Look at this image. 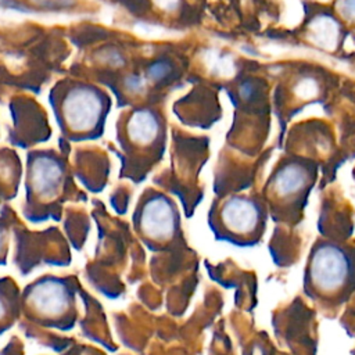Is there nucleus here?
Masks as SVG:
<instances>
[{"mask_svg": "<svg viewBox=\"0 0 355 355\" xmlns=\"http://www.w3.org/2000/svg\"><path fill=\"white\" fill-rule=\"evenodd\" d=\"M309 280L323 294L340 291L349 277V261L345 252L336 245L322 244L309 261Z\"/></svg>", "mask_w": 355, "mask_h": 355, "instance_id": "obj_1", "label": "nucleus"}, {"mask_svg": "<svg viewBox=\"0 0 355 355\" xmlns=\"http://www.w3.org/2000/svg\"><path fill=\"white\" fill-rule=\"evenodd\" d=\"M65 121L73 130H87L96 125L101 114V98L93 89H72L64 100Z\"/></svg>", "mask_w": 355, "mask_h": 355, "instance_id": "obj_2", "label": "nucleus"}, {"mask_svg": "<svg viewBox=\"0 0 355 355\" xmlns=\"http://www.w3.org/2000/svg\"><path fill=\"white\" fill-rule=\"evenodd\" d=\"M225 226L237 234H250L257 230L262 215L254 200L247 197H232L222 208Z\"/></svg>", "mask_w": 355, "mask_h": 355, "instance_id": "obj_3", "label": "nucleus"}, {"mask_svg": "<svg viewBox=\"0 0 355 355\" xmlns=\"http://www.w3.org/2000/svg\"><path fill=\"white\" fill-rule=\"evenodd\" d=\"M140 223L144 233L153 239H165L171 236L175 226L171 204L159 197L151 200L143 209Z\"/></svg>", "mask_w": 355, "mask_h": 355, "instance_id": "obj_4", "label": "nucleus"}, {"mask_svg": "<svg viewBox=\"0 0 355 355\" xmlns=\"http://www.w3.org/2000/svg\"><path fill=\"white\" fill-rule=\"evenodd\" d=\"M31 301L40 313L57 315L67 308L68 294L61 283L43 282L35 287Z\"/></svg>", "mask_w": 355, "mask_h": 355, "instance_id": "obj_5", "label": "nucleus"}, {"mask_svg": "<svg viewBox=\"0 0 355 355\" xmlns=\"http://www.w3.org/2000/svg\"><path fill=\"white\" fill-rule=\"evenodd\" d=\"M308 184V175L298 164H287L273 178V191L279 197H293Z\"/></svg>", "mask_w": 355, "mask_h": 355, "instance_id": "obj_6", "label": "nucleus"}, {"mask_svg": "<svg viewBox=\"0 0 355 355\" xmlns=\"http://www.w3.org/2000/svg\"><path fill=\"white\" fill-rule=\"evenodd\" d=\"M159 123L157 116L148 110H139L133 112L128 122V135L132 141L137 144H147L158 135Z\"/></svg>", "mask_w": 355, "mask_h": 355, "instance_id": "obj_7", "label": "nucleus"}, {"mask_svg": "<svg viewBox=\"0 0 355 355\" xmlns=\"http://www.w3.org/2000/svg\"><path fill=\"white\" fill-rule=\"evenodd\" d=\"M61 179V166L51 158H40L35 162L32 171L33 186L42 194H51Z\"/></svg>", "mask_w": 355, "mask_h": 355, "instance_id": "obj_8", "label": "nucleus"}, {"mask_svg": "<svg viewBox=\"0 0 355 355\" xmlns=\"http://www.w3.org/2000/svg\"><path fill=\"white\" fill-rule=\"evenodd\" d=\"M311 40L323 49H331L337 44L340 26L330 15H319L309 25Z\"/></svg>", "mask_w": 355, "mask_h": 355, "instance_id": "obj_9", "label": "nucleus"}, {"mask_svg": "<svg viewBox=\"0 0 355 355\" xmlns=\"http://www.w3.org/2000/svg\"><path fill=\"white\" fill-rule=\"evenodd\" d=\"M209 60V68H212L215 71V73L219 75H226L229 72V68L232 67L230 60L226 55H220V54H212L207 57Z\"/></svg>", "mask_w": 355, "mask_h": 355, "instance_id": "obj_10", "label": "nucleus"}, {"mask_svg": "<svg viewBox=\"0 0 355 355\" xmlns=\"http://www.w3.org/2000/svg\"><path fill=\"white\" fill-rule=\"evenodd\" d=\"M338 11L345 19L355 22V0H340Z\"/></svg>", "mask_w": 355, "mask_h": 355, "instance_id": "obj_11", "label": "nucleus"}, {"mask_svg": "<svg viewBox=\"0 0 355 355\" xmlns=\"http://www.w3.org/2000/svg\"><path fill=\"white\" fill-rule=\"evenodd\" d=\"M169 72V65L166 62H157L148 69V76L153 79H159Z\"/></svg>", "mask_w": 355, "mask_h": 355, "instance_id": "obj_12", "label": "nucleus"}, {"mask_svg": "<svg viewBox=\"0 0 355 355\" xmlns=\"http://www.w3.org/2000/svg\"><path fill=\"white\" fill-rule=\"evenodd\" d=\"M155 3V6L161 10H165V11H172L178 7L179 1L180 0H153Z\"/></svg>", "mask_w": 355, "mask_h": 355, "instance_id": "obj_13", "label": "nucleus"}, {"mask_svg": "<svg viewBox=\"0 0 355 355\" xmlns=\"http://www.w3.org/2000/svg\"><path fill=\"white\" fill-rule=\"evenodd\" d=\"M126 86H128V89L137 92L144 87V80L140 76H130L126 80Z\"/></svg>", "mask_w": 355, "mask_h": 355, "instance_id": "obj_14", "label": "nucleus"}, {"mask_svg": "<svg viewBox=\"0 0 355 355\" xmlns=\"http://www.w3.org/2000/svg\"><path fill=\"white\" fill-rule=\"evenodd\" d=\"M4 313V305H3V301L0 300V316Z\"/></svg>", "mask_w": 355, "mask_h": 355, "instance_id": "obj_15", "label": "nucleus"}, {"mask_svg": "<svg viewBox=\"0 0 355 355\" xmlns=\"http://www.w3.org/2000/svg\"><path fill=\"white\" fill-rule=\"evenodd\" d=\"M1 241H3V233H1V230H0V247H1Z\"/></svg>", "mask_w": 355, "mask_h": 355, "instance_id": "obj_16", "label": "nucleus"}]
</instances>
